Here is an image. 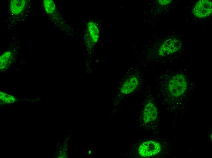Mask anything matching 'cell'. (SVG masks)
Instances as JSON below:
<instances>
[{
    "instance_id": "9",
    "label": "cell",
    "mask_w": 212,
    "mask_h": 158,
    "mask_svg": "<svg viewBox=\"0 0 212 158\" xmlns=\"http://www.w3.org/2000/svg\"><path fill=\"white\" fill-rule=\"evenodd\" d=\"M88 29L94 43L97 42L99 36V30L96 25L93 22H90L88 24Z\"/></svg>"
},
{
    "instance_id": "12",
    "label": "cell",
    "mask_w": 212,
    "mask_h": 158,
    "mask_svg": "<svg viewBox=\"0 0 212 158\" xmlns=\"http://www.w3.org/2000/svg\"><path fill=\"white\" fill-rule=\"evenodd\" d=\"M171 0H158L159 4L162 5H165L170 3Z\"/></svg>"
},
{
    "instance_id": "4",
    "label": "cell",
    "mask_w": 212,
    "mask_h": 158,
    "mask_svg": "<svg viewBox=\"0 0 212 158\" xmlns=\"http://www.w3.org/2000/svg\"><path fill=\"white\" fill-rule=\"evenodd\" d=\"M212 3L208 0H202L198 1L194 6L193 13L196 17L204 18L208 17L212 14Z\"/></svg>"
},
{
    "instance_id": "6",
    "label": "cell",
    "mask_w": 212,
    "mask_h": 158,
    "mask_svg": "<svg viewBox=\"0 0 212 158\" xmlns=\"http://www.w3.org/2000/svg\"><path fill=\"white\" fill-rule=\"evenodd\" d=\"M139 80L136 76L132 75L128 78L123 83L121 88V93L127 95L134 91L139 85Z\"/></svg>"
},
{
    "instance_id": "2",
    "label": "cell",
    "mask_w": 212,
    "mask_h": 158,
    "mask_svg": "<svg viewBox=\"0 0 212 158\" xmlns=\"http://www.w3.org/2000/svg\"><path fill=\"white\" fill-rule=\"evenodd\" d=\"M162 146L158 142L153 140L145 141L141 143L138 149L139 155L144 158L154 156L161 151Z\"/></svg>"
},
{
    "instance_id": "3",
    "label": "cell",
    "mask_w": 212,
    "mask_h": 158,
    "mask_svg": "<svg viewBox=\"0 0 212 158\" xmlns=\"http://www.w3.org/2000/svg\"><path fill=\"white\" fill-rule=\"evenodd\" d=\"M181 46L182 43L178 39H169L165 41L161 46L158 54L161 56L170 55L179 50Z\"/></svg>"
},
{
    "instance_id": "5",
    "label": "cell",
    "mask_w": 212,
    "mask_h": 158,
    "mask_svg": "<svg viewBox=\"0 0 212 158\" xmlns=\"http://www.w3.org/2000/svg\"><path fill=\"white\" fill-rule=\"evenodd\" d=\"M158 116L157 108L152 102L149 101L146 104L142 114L143 122L148 123L155 120Z\"/></svg>"
},
{
    "instance_id": "10",
    "label": "cell",
    "mask_w": 212,
    "mask_h": 158,
    "mask_svg": "<svg viewBox=\"0 0 212 158\" xmlns=\"http://www.w3.org/2000/svg\"><path fill=\"white\" fill-rule=\"evenodd\" d=\"M43 5L46 12L48 14L53 13L55 9V5L52 0H44Z\"/></svg>"
},
{
    "instance_id": "11",
    "label": "cell",
    "mask_w": 212,
    "mask_h": 158,
    "mask_svg": "<svg viewBox=\"0 0 212 158\" xmlns=\"http://www.w3.org/2000/svg\"><path fill=\"white\" fill-rule=\"evenodd\" d=\"M0 100L4 103L11 104L16 101V99L13 96L2 91H0Z\"/></svg>"
},
{
    "instance_id": "7",
    "label": "cell",
    "mask_w": 212,
    "mask_h": 158,
    "mask_svg": "<svg viewBox=\"0 0 212 158\" xmlns=\"http://www.w3.org/2000/svg\"><path fill=\"white\" fill-rule=\"evenodd\" d=\"M24 0H12L10 2V9L11 12L15 15L20 14L25 5Z\"/></svg>"
},
{
    "instance_id": "8",
    "label": "cell",
    "mask_w": 212,
    "mask_h": 158,
    "mask_svg": "<svg viewBox=\"0 0 212 158\" xmlns=\"http://www.w3.org/2000/svg\"><path fill=\"white\" fill-rule=\"evenodd\" d=\"M12 59V54L9 51H6L2 54L0 57V69H5L9 66Z\"/></svg>"
},
{
    "instance_id": "1",
    "label": "cell",
    "mask_w": 212,
    "mask_h": 158,
    "mask_svg": "<svg viewBox=\"0 0 212 158\" xmlns=\"http://www.w3.org/2000/svg\"><path fill=\"white\" fill-rule=\"evenodd\" d=\"M188 86L187 78L184 74H174L170 77L167 84L168 91L175 98L183 95L186 92Z\"/></svg>"
}]
</instances>
